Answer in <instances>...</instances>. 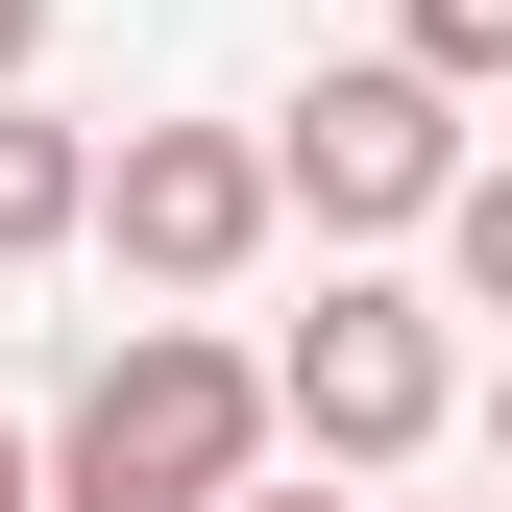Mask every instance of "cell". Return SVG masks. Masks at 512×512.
Instances as JSON below:
<instances>
[{
    "instance_id": "4",
    "label": "cell",
    "mask_w": 512,
    "mask_h": 512,
    "mask_svg": "<svg viewBox=\"0 0 512 512\" xmlns=\"http://www.w3.org/2000/svg\"><path fill=\"white\" fill-rule=\"evenodd\" d=\"M269 220H293V196H269V147H244V122H122L74 244H122L147 293H220V269H269Z\"/></svg>"
},
{
    "instance_id": "11",
    "label": "cell",
    "mask_w": 512,
    "mask_h": 512,
    "mask_svg": "<svg viewBox=\"0 0 512 512\" xmlns=\"http://www.w3.org/2000/svg\"><path fill=\"white\" fill-rule=\"evenodd\" d=\"M488 464H512V366H488Z\"/></svg>"
},
{
    "instance_id": "1",
    "label": "cell",
    "mask_w": 512,
    "mask_h": 512,
    "mask_svg": "<svg viewBox=\"0 0 512 512\" xmlns=\"http://www.w3.org/2000/svg\"><path fill=\"white\" fill-rule=\"evenodd\" d=\"M244 464H269V366L196 342V317H122L49 415V512H220Z\"/></svg>"
},
{
    "instance_id": "8",
    "label": "cell",
    "mask_w": 512,
    "mask_h": 512,
    "mask_svg": "<svg viewBox=\"0 0 512 512\" xmlns=\"http://www.w3.org/2000/svg\"><path fill=\"white\" fill-rule=\"evenodd\" d=\"M0 512H49V439H25V415H0Z\"/></svg>"
},
{
    "instance_id": "7",
    "label": "cell",
    "mask_w": 512,
    "mask_h": 512,
    "mask_svg": "<svg viewBox=\"0 0 512 512\" xmlns=\"http://www.w3.org/2000/svg\"><path fill=\"white\" fill-rule=\"evenodd\" d=\"M391 49H415L439 98H488V74H512V0H391Z\"/></svg>"
},
{
    "instance_id": "9",
    "label": "cell",
    "mask_w": 512,
    "mask_h": 512,
    "mask_svg": "<svg viewBox=\"0 0 512 512\" xmlns=\"http://www.w3.org/2000/svg\"><path fill=\"white\" fill-rule=\"evenodd\" d=\"M220 512H342V488H269V464H244V488H220Z\"/></svg>"
},
{
    "instance_id": "6",
    "label": "cell",
    "mask_w": 512,
    "mask_h": 512,
    "mask_svg": "<svg viewBox=\"0 0 512 512\" xmlns=\"http://www.w3.org/2000/svg\"><path fill=\"white\" fill-rule=\"evenodd\" d=\"M439 269H464V317H512V171H488V147L439 171Z\"/></svg>"
},
{
    "instance_id": "10",
    "label": "cell",
    "mask_w": 512,
    "mask_h": 512,
    "mask_svg": "<svg viewBox=\"0 0 512 512\" xmlns=\"http://www.w3.org/2000/svg\"><path fill=\"white\" fill-rule=\"evenodd\" d=\"M25 49H49V0H0V74H25Z\"/></svg>"
},
{
    "instance_id": "3",
    "label": "cell",
    "mask_w": 512,
    "mask_h": 512,
    "mask_svg": "<svg viewBox=\"0 0 512 512\" xmlns=\"http://www.w3.org/2000/svg\"><path fill=\"white\" fill-rule=\"evenodd\" d=\"M439 171H464V98H439L415 49H366V74H317V98L269 122V196H293V220H342V244L439 220Z\"/></svg>"
},
{
    "instance_id": "2",
    "label": "cell",
    "mask_w": 512,
    "mask_h": 512,
    "mask_svg": "<svg viewBox=\"0 0 512 512\" xmlns=\"http://www.w3.org/2000/svg\"><path fill=\"white\" fill-rule=\"evenodd\" d=\"M464 415V342H439V293H391V269H317V317L269 342V439H317V464H415V439Z\"/></svg>"
},
{
    "instance_id": "5",
    "label": "cell",
    "mask_w": 512,
    "mask_h": 512,
    "mask_svg": "<svg viewBox=\"0 0 512 512\" xmlns=\"http://www.w3.org/2000/svg\"><path fill=\"white\" fill-rule=\"evenodd\" d=\"M74 220H98V122H49L25 74H0V269H49Z\"/></svg>"
}]
</instances>
